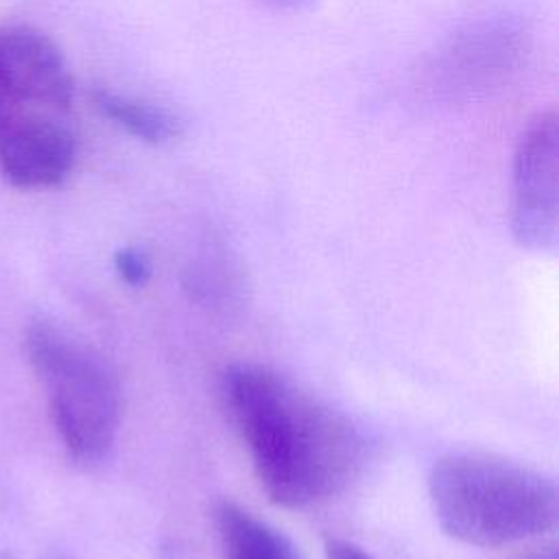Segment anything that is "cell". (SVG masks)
<instances>
[{
  "label": "cell",
  "mask_w": 559,
  "mask_h": 559,
  "mask_svg": "<svg viewBox=\"0 0 559 559\" xmlns=\"http://www.w3.org/2000/svg\"><path fill=\"white\" fill-rule=\"evenodd\" d=\"M223 397L271 502L306 509L341 493L358 474L362 439L352 421L280 373L231 365Z\"/></svg>",
  "instance_id": "6da1fadb"
},
{
  "label": "cell",
  "mask_w": 559,
  "mask_h": 559,
  "mask_svg": "<svg viewBox=\"0 0 559 559\" xmlns=\"http://www.w3.org/2000/svg\"><path fill=\"white\" fill-rule=\"evenodd\" d=\"M428 493L439 526L469 546H509L557 524L555 483L491 452H445L430 469Z\"/></svg>",
  "instance_id": "7a4b0ae2"
},
{
  "label": "cell",
  "mask_w": 559,
  "mask_h": 559,
  "mask_svg": "<svg viewBox=\"0 0 559 559\" xmlns=\"http://www.w3.org/2000/svg\"><path fill=\"white\" fill-rule=\"evenodd\" d=\"M26 356L48 391L52 424L79 463L100 461L120 424V391L98 354L52 323L28 325Z\"/></svg>",
  "instance_id": "3957f363"
},
{
  "label": "cell",
  "mask_w": 559,
  "mask_h": 559,
  "mask_svg": "<svg viewBox=\"0 0 559 559\" xmlns=\"http://www.w3.org/2000/svg\"><path fill=\"white\" fill-rule=\"evenodd\" d=\"M526 31L509 17L476 20L456 31L426 66V90L448 105H465L509 83L524 66Z\"/></svg>",
  "instance_id": "277c9868"
},
{
  "label": "cell",
  "mask_w": 559,
  "mask_h": 559,
  "mask_svg": "<svg viewBox=\"0 0 559 559\" xmlns=\"http://www.w3.org/2000/svg\"><path fill=\"white\" fill-rule=\"evenodd\" d=\"M511 229L528 249H552L559 231V118L539 111L522 129L513 151Z\"/></svg>",
  "instance_id": "5b68a950"
},
{
  "label": "cell",
  "mask_w": 559,
  "mask_h": 559,
  "mask_svg": "<svg viewBox=\"0 0 559 559\" xmlns=\"http://www.w3.org/2000/svg\"><path fill=\"white\" fill-rule=\"evenodd\" d=\"M0 85L20 105L68 109L74 96L70 68L59 46L41 31H0Z\"/></svg>",
  "instance_id": "8992f818"
},
{
  "label": "cell",
  "mask_w": 559,
  "mask_h": 559,
  "mask_svg": "<svg viewBox=\"0 0 559 559\" xmlns=\"http://www.w3.org/2000/svg\"><path fill=\"white\" fill-rule=\"evenodd\" d=\"M76 144L61 122L17 114L0 131V173L15 188H50L74 166Z\"/></svg>",
  "instance_id": "52a82bcc"
},
{
  "label": "cell",
  "mask_w": 559,
  "mask_h": 559,
  "mask_svg": "<svg viewBox=\"0 0 559 559\" xmlns=\"http://www.w3.org/2000/svg\"><path fill=\"white\" fill-rule=\"evenodd\" d=\"M225 559H297L290 544L266 522L223 500L214 513Z\"/></svg>",
  "instance_id": "ba28073f"
},
{
  "label": "cell",
  "mask_w": 559,
  "mask_h": 559,
  "mask_svg": "<svg viewBox=\"0 0 559 559\" xmlns=\"http://www.w3.org/2000/svg\"><path fill=\"white\" fill-rule=\"evenodd\" d=\"M92 100L107 120L146 144H170L183 133V120L173 109L155 100L124 96L109 90H96Z\"/></svg>",
  "instance_id": "9c48e42d"
},
{
  "label": "cell",
  "mask_w": 559,
  "mask_h": 559,
  "mask_svg": "<svg viewBox=\"0 0 559 559\" xmlns=\"http://www.w3.org/2000/svg\"><path fill=\"white\" fill-rule=\"evenodd\" d=\"M116 269L120 273V277L127 282V284H142L148 273H151V266H148V260L144 258L142 251L138 249H120L116 253Z\"/></svg>",
  "instance_id": "30bf717a"
},
{
  "label": "cell",
  "mask_w": 559,
  "mask_h": 559,
  "mask_svg": "<svg viewBox=\"0 0 559 559\" xmlns=\"http://www.w3.org/2000/svg\"><path fill=\"white\" fill-rule=\"evenodd\" d=\"M323 557L325 559H373L362 546L341 539V537H328L323 546Z\"/></svg>",
  "instance_id": "8fae6325"
},
{
  "label": "cell",
  "mask_w": 559,
  "mask_h": 559,
  "mask_svg": "<svg viewBox=\"0 0 559 559\" xmlns=\"http://www.w3.org/2000/svg\"><path fill=\"white\" fill-rule=\"evenodd\" d=\"M258 2L277 13H301L312 9L321 0H258Z\"/></svg>",
  "instance_id": "7c38bea8"
},
{
  "label": "cell",
  "mask_w": 559,
  "mask_h": 559,
  "mask_svg": "<svg viewBox=\"0 0 559 559\" xmlns=\"http://www.w3.org/2000/svg\"><path fill=\"white\" fill-rule=\"evenodd\" d=\"M20 114V105L7 94V90L0 85V131Z\"/></svg>",
  "instance_id": "4fadbf2b"
},
{
  "label": "cell",
  "mask_w": 559,
  "mask_h": 559,
  "mask_svg": "<svg viewBox=\"0 0 559 559\" xmlns=\"http://www.w3.org/2000/svg\"><path fill=\"white\" fill-rule=\"evenodd\" d=\"M520 559H557V550L546 548V550H537V552H531L526 557H520Z\"/></svg>",
  "instance_id": "5bb4252c"
}]
</instances>
